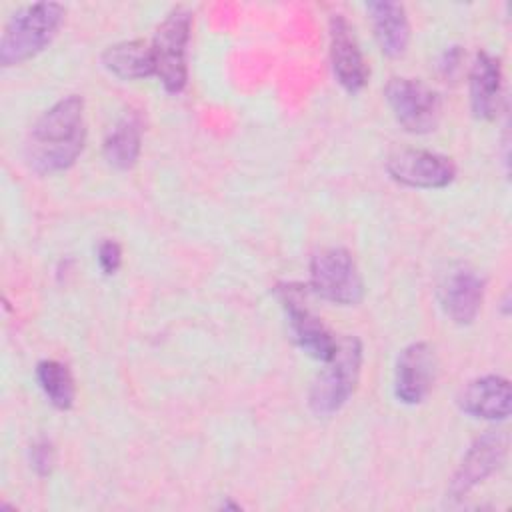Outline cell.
<instances>
[{"instance_id": "cell-11", "label": "cell", "mask_w": 512, "mask_h": 512, "mask_svg": "<svg viewBox=\"0 0 512 512\" xmlns=\"http://www.w3.org/2000/svg\"><path fill=\"white\" fill-rule=\"evenodd\" d=\"M484 298V280L468 264H454L440 280L438 300L444 314L458 326L476 320Z\"/></svg>"}, {"instance_id": "cell-12", "label": "cell", "mask_w": 512, "mask_h": 512, "mask_svg": "<svg viewBox=\"0 0 512 512\" xmlns=\"http://www.w3.org/2000/svg\"><path fill=\"white\" fill-rule=\"evenodd\" d=\"M436 356L428 342H412L400 350L394 366V396L402 404H420L432 390Z\"/></svg>"}, {"instance_id": "cell-19", "label": "cell", "mask_w": 512, "mask_h": 512, "mask_svg": "<svg viewBox=\"0 0 512 512\" xmlns=\"http://www.w3.org/2000/svg\"><path fill=\"white\" fill-rule=\"evenodd\" d=\"M54 462H56L54 444L48 438H38L30 446V466L38 476H48L54 468Z\"/></svg>"}, {"instance_id": "cell-16", "label": "cell", "mask_w": 512, "mask_h": 512, "mask_svg": "<svg viewBox=\"0 0 512 512\" xmlns=\"http://www.w3.org/2000/svg\"><path fill=\"white\" fill-rule=\"evenodd\" d=\"M102 66L120 80H142L154 76V56L150 42L124 40L108 46L102 56Z\"/></svg>"}, {"instance_id": "cell-10", "label": "cell", "mask_w": 512, "mask_h": 512, "mask_svg": "<svg viewBox=\"0 0 512 512\" xmlns=\"http://www.w3.org/2000/svg\"><path fill=\"white\" fill-rule=\"evenodd\" d=\"M330 64L336 82L350 94L360 92L370 76L364 54L356 42L354 30L344 14H332L328 22Z\"/></svg>"}, {"instance_id": "cell-4", "label": "cell", "mask_w": 512, "mask_h": 512, "mask_svg": "<svg viewBox=\"0 0 512 512\" xmlns=\"http://www.w3.org/2000/svg\"><path fill=\"white\" fill-rule=\"evenodd\" d=\"M190 32L192 14L186 8H174L164 16L150 40L154 76L170 94L182 92L188 82Z\"/></svg>"}, {"instance_id": "cell-5", "label": "cell", "mask_w": 512, "mask_h": 512, "mask_svg": "<svg viewBox=\"0 0 512 512\" xmlns=\"http://www.w3.org/2000/svg\"><path fill=\"white\" fill-rule=\"evenodd\" d=\"M308 284L314 294L338 306H356L364 298V280L358 264L340 246L314 252L308 266Z\"/></svg>"}, {"instance_id": "cell-18", "label": "cell", "mask_w": 512, "mask_h": 512, "mask_svg": "<svg viewBox=\"0 0 512 512\" xmlns=\"http://www.w3.org/2000/svg\"><path fill=\"white\" fill-rule=\"evenodd\" d=\"M36 380L46 400L58 410H70L76 400L72 372L58 360H42L36 366Z\"/></svg>"}, {"instance_id": "cell-7", "label": "cell", "mask_w": 512, "mask_h": 512, "mask_svg": "<svg viewBox=\"0 0 512 512\" xmlns=\"http://www.w3.org/2000/svg\"><path fill=\"white\" fill-rule=\"evenodd\" d=\"M276 296L286 312L288 326L298 348L318 362H328L336 352V338L306 304V290L300 284L276 286Z\"/></svg>"}, {"instance_id": "cell-6", "label": "cell", "mask_w": 512, "mask_h": 512, "mask_svg": "<svg viewBox=\"0 0 512 512\" xmlns=\"http://www.w3.org/2000/svg\"><path fill=\"white\" fill-rule=\"evenodd\" d=\"M386 102L396 122L410 134L436 130L442 118V100L436 90L416 78L396 76L384 88Z\"/></svg>"}, {"instance_id": "cell-1", "label": "cell", "mask_w": 512, "mask_h": 512, "mask_svg": "<svg viewBox=\"0 0 512 512\" xmlns=\"http://www.w3.org/2000/svg\"><path fill=\"white\" fill-rule=\"evenodd\" d=\"M86 144L84 100L70 94L44 110L28 130L24 158L36 174H54L68 170Z\"/></svg>"}, {"instance_id": "cell-14", "label": "cell", "mask_w": 512, "mask_h": 512, "mask_svg": "<svg viewBox=\"0 0 512 512\" xmlns=\"http://www.w3.org/2000/svg\"><path fill=\"white\" fill-rule=\"evenodd\" d=\"M502 66L500 60L484 50L474 56L468 74L470 108L478 120H494L502 102Z\"/></svg>"}, {"instance_id": "cell-2", "label": "cell", "mask_w": 512, "mask_h": 512, "mask_svg": "<svg viewBox=\"0 0 512 512\" xmlns=\"http://www.w3.org/2000/svg\"><path fill=\"white\" fill-rule=\"evenodd\" d=\"M64 16L66 8L58 2H36L18 8L2 30L0 66H18L46 50L56 38Z\"/></svg>"}, {"instance_id": "cell-20", "label": "cell", "mask_w": 512, "mask_h": 512, "mask_svg": "<svg viewBox=\"0 0 512 512\" xmlns=\"http://www.w3.org/2000/svg\"><path fill=\"white\" fill-rule=\"evenodd\" d=\"M98 264L104 274H116L122 264V248L114 240H102L98 244Z\"/></svg>"}, {"instance_id": "cell-13", "label": "cell", "mask_w": 512, "mask_h": 512, "mask_svg": "<svg viewBox=\"0 0 512 512\" xmlns=\"http://www.w3.org/2000/svg\"><path fill=\"white\" fill-rule=\"evenodd\" d=\"M458 408L478 420H506L512 410V388L500 374H484L470 380L456 398Z\"/></svg>"}, {"instance_id": "cell-15", "label": "cell", "mask_w": 512, "mask_h": 512, "mask_svg": "<svg viewBox=\"0 0 512 512\" xmlns=\"http://www.w3.org/2000/svg\"><path fill=\"white\" fill-rule=\"evenodd\" d=\"M364 8L382 54L388 58H400L410 44V22L406 8L388 0L368 2Z\"/></svg>"}, {"instance_id": "cell-21", "label": "cell", "mask_w": 512, "mask_h": 512, "mask_svg": "<svg viewBox=\"0 0 512 512\" xmlns=\"http://www.w3.org/2000/svg\"><path fill=\"white\" fill-rule=\"evenodd\" d=\"M460 62H462V52H460V48L458 46H450L444 54H442V58H440V70H442V74L444 76H454L458 70H460Z\"/></svg>"}, {"instance_id": "cell-3", "label": "cell", "mask_w": 512, "mask_h": 512, "mask_svg": "<svg viewBox=\"0 0 512 512\" xmlns=\"http://www.w3.org/2000/svg\"><path fill=\"white\" fill-rule=\"evenodd\" d=\"M362 356V342L356 336L338 340L334 356L324 362L308 390V406L316 416H332L352 398L362 372Z\"/></svg>"}, {"instance_id": "cell-8", "label": "cell", "mask_w": 512, "mask_h": 512, "mask_svg": "<svg viewBox=\"0 0 512 512\" xmlns=\"http://www.w3.org/2000/svg\"><path fill=\"white\" fill-rule=\"evenodd\" d=\"M508 454V434L504 430L490 428L482 432L466 450L458 468L454 470L446 498L462 500L488 476H492L506 460Z\"/></svg>"}, {"instance_id": "cell-17", "label": "cell", "mask_w": 512, "mask_h": 512, "mask_svg": "<svg viewBox=\"0 0 512 512\" xmlns=\"http://www.w3.org/2000/svg\"><path fill=\"white\" fill-rule=\"evenodd\" d=\"M142 150V124L136 114L122 116L106 134L102 152L106 162L116 170H130Z\"/></svg>"}, {"instance_id": "cell-9", "label": "cell", "mask_w": 512, "mask_h": 512, "mask_svg": "<svg viewBox=\"0 0 512 512\" xmlns=\"http://www.w3.org/2000/svg\"><path fill=\"white\" fill-rule=\"evenodd\" d=\"M386 172L392 180L408 188H446L456 178V164L452 158L430 152L404 148L386 160Z\"/></svg>"}]
</instances>
